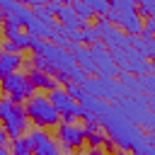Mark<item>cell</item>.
<instances>
[{
  "instance_id": "cell-1",
  "label": "cell",
  "mask_w": 155,
  "mask_h": 155,
  "mask_svg": "<svg viewBox=\"0 0 155 155\" xmlns=\"http://www.w3.org/2000/svg\"><path fill=\"white\" fill-rule=\"evenodd\" d=\"M99 124H102V128L121 145V148H131L136 155H143V153H148V143H145V138L140 136V131L136 128V126H131L124 116H119V114H114L111 109L99 119Z\"/></svg>"
},
{
  "instance_id": "cell-2",
  "label": "cell",
  "mask_w": 155,
  "mask_h": 155,
  "mask_svg": "<svg viewBox=\"0 0 155 155\" xmlns=\"http://www.w3.org/2000/svg\"><path fill=\"white\" fill-rule=\"evenodd\" d=\"M24 111H27V119L34 124V128H51V126H58L61 124V116L58 111L53 109V104L48 102L46 94H31L27 102H24Z\"/></svg>"
},
{
  "instance_id": "cell-3",
  "label": "cell",
  "mask_w": 155,
  "mask_h": 155,
  "mask_svg": "<svg viewBox=\"0 0 155 155\" xmlns=\"http://www.w3.org/2000/svg\"><path fill=\"white\" fill-rule=\"evenodd\" d=\"M0 124L5 126L10 140L24 136V133H27V126H29V119H27L24 104L12 102L10 97H0Z\"/></svg>"
},
{
  "instance_id": "cell-4",
  "label": "cell",
  "mask_w": 155,
  "mask_h": 155,
  "mask_svg": "<svg viewBox=\"0 0 155 155\" xmlns=\"http://www.w3.org/2000/svg\"><path fill=\"white\" fill-rule=\"evenodd\" d=\"M48 102L53 104V109L58 111V116H61V121L63 124H75V119L78 116H82V107L63 90V87H56V90H51L48 94Z\"/></svg>"
},
{
  "instance_id": "cell-5",
  "label": "cell",
  "mask_w": 155,
  "mask_h": 155,
  "mask_svg": "<svg viewBox=\"0 0 155 155\" xmlns=\"http://www.w3.org/2000/svg\"><path fill=\"white\" fill-rule=\"evenodd\" d=\"M0 90H2L12 102H17V104L27 102V99L34 94V87H31V82H29V78H27L24 73H10V75L0 78Z\"/></svg>"
},
{
  "instance_id": "cell-6",
  "label": "cell",
  "mask_w": 155,
  "mask_h": 155,
  "mask_svg": "<svg viewBox=\"0 0 155 155\" xmlns=\"http://www.w3.org/2000/svg\"><path fill=\"white\" fill-rule=\"evenodd\" d=\"M56 136H58V143L65 153H75L85 145V131L80 124H58L56 126Z\"/></svg>"
},
{
  "instance_id": "cell-7",
  "label": "cell",
  "mask_w": 155,
  "mask_h": 155,
  "mask_svg": "<svg viewBox=\"0 0 155 155\" xmlns=\"http://www.w3.org/2000/svg\"><path fill=\"white\" fill-rule=\"evenodd\" d=\"M31 143L34 155H58V143L44 131V128H31L29 133H24Z\"/></svg>"
},
{
  "instance_id": "cell-8",
  "label": "cell",
  "mask_w": 155,
  "mask_h": 155,
  "mask_svg": "<svg viewBox=\"0 0 155 155\" xmlns=\"http://www.w3.org/2000/svg\"><path fill=\"white\" fill-rule=\"evenodd\" d=\"M2 34H5V39L12 41L19 51H22V48H29V46H31V39H34L27 29H22V27H12V24H7V22H2Z\"/></svg>"
},
{
  "instance_id": "cell-9",
  "label": "cell",
  "mask_w": 155,
  "mask_h": 155,
  "mask_svg": "<svg viewBox=\"0 0 155 155\" xmlns=\"http://www.w3.org/2000/svg\"><path fill=\"white\" fill-rule=\"evenodd\" d=\"M82 131H85V140H90L92 148H99V145L107 143V133H104V128H102L99 121H85Z\"/></svg>"
},
{
  "instance_id": "cell-10",
  "label": "cell",
  "mask_w": 155,
  "mask_h": 155,
  "mask_svg": "<svg viewBox=\"0 0 155 155\" xmlns=\"http://www.w3.org/2000/svg\"><path fill=\"white\" fill-rule=\"evenodd\" d=\"M27 78H29V82H31L34 92H36V90H46V92H51V90H56V87H58L56 78H51V75H46V73H41V70H34V68L27 73Z\"/></svg>"
},
{
  "instance_id": "cell-11",
  "label": "cell",
  "mask_w": 155,
  "mask_h": 155,
  "mask_svg": "<svg viewBox=\"0 0 155 155\" xmlns=\"http://www.w3.org/2000/svg\"><path fill=\"white\" fill-rule=\"evenodd\" d=\"M22 65H24L22 53H2L0 51V78H5L10 73H19Z\"/></svg>"
},
{
  "instance_id": "cell-12",
  "label": "cell",
  "mask_w": 155,
  "mask_h": 155,
  "mask_svg": "<svg viewBox=\"0 0 155 155\" xmlns=\"http://www.w3.org/2000/svg\"><path fill=\"white\" fill-rule=\"evenodd\" d=\"M102 39H104V41H102L104 46H116V48H124V46H131V44H133V39L126 36L124 31H119L116 27H109V29L102 34Z\"/></svg>"
},
{
  "instance_id": "cell-13",
  "label": "cell",
  "mask_w": 155,
  "mask_h": 155,
  "mask_svg": "<svg viewBox=\"0 0 155 155\" xmlns=\"http://www.w3.org/2000/svg\"><path fill=\"white\" fill-rule=\"evenodd\" d=\"M121 15L124 17H121V24L119 27H124L126 36H138L143 31V19L138 17V12H121Z\"/></svg>"
},
{
  "instance_id": "cell-14",
  "label": "cell",
  "mask_w": 155,
  "mask_h": 155,
  "mask_svg": "<svg viewBox=\"0 0 155 155\" xmlns=\"http://www.w3.org/2000/svg\"><path fill=\"white\" fill-rule=\"evenodd\" d=\"M7 150H10V155H34L31 143H29V138H27V136L12 138V140H10V145H7Z\"/></svg>"
},
{
  "instance_id": "cell-15",
  "label": "cell",
  "mask_w": 155,
  "mask_h": 155,
  "mask_svg": "<svg viewBox=\"0 0 155 155\" xmlns=\"http://www.w3.org/2000/svg\"><path fill=\"white\" fill-rule=\"evenodd\" d=\"M70 7H73V12L78 15V19H82V22H87V19L94 17V12H92V7H90L87 0H73Z\"/></svg>"
},
{
  "instance_id": "cell-16",
  "label": "cell",
  "mask_w": 155,
  "mask_h": 155,
  "mask_svg": "<svg viewBox=\"0 0 155 155\" xmlns=\"http://www.w3.org/2000/svg\"><path fill=\"white\" fill-rule=\"evenodd\" d=\"M136 12H138L140 19L155 17V0H140V2H136Z\"/></svg>"
},
{
  "instance_id": "cell-17",
  "label": "cell",
  "mask_w": 155,
  "mask_h": 155,
  "mask_svg": "<svg viewBox=\"0 0 155 155\" xmlns=\"http://www.w3.org/2000/svg\"><path fill=\"white\" fill-rule=\"evenodd\" d=\"M80 31H82V44H92L94 46L97 41H102L99 34H97V29H94V24H85Z\"/></svg>"
},
{
  "instance_id": "cell-18",
  "label": "cell",
  "mask_w": 155,
  "mask_h": 155,
  "mask_svg": "<svg viewBox=\"0 0 155 155\" xmlns=\"http://www.w3.org/2000/svg\"><path fill=\"white\" fill-rule=\"evenodd\" d=\"M109 7L116 10V12H136V2L133 0H114V2H109Z\"/></svg>"
},
{
  "instance_id": "cell-19",
  "label": "cell",
  "mask_w": 155,
  "mask_h": 155,
  "mask_svg": "<svg viewBox=\"0 0 155 155\" xmlns=\"http://www.w3.org/2000/svg\"><path fill=\"white\" fill-rule=\"evenodd\" d=\"M63 90H65V92H68V94H70V97H73L78 104H80V102H82V97H85V90H82V85H75V82H65V87H63Z\"/></svg>"
},
{
  "instance_id": "cell-20",
  "label": "cell",
  "mask_w": 155,
  "mask_h": 155,
  "mask_svg": "<svg viewBox=\"0 0 155 155\" xmlns=\"http://www.w3.org/2000/svg\"><path fill=\"white\" fill-rule=\"evenodd\" d=\"M90 7H92V12L99 15V17H107V12H109V2H107V0H90Z\"/></svg>"
},
{
  "instance_id": "cell-21",
  "label": "cell",
  "mask_w": 155,
  "mask_h": 155,
  "mask_svg": "<svg viewBox=\"0 0 155 155\" xmlns=\"http://www.w3.org/2000/svg\"><path fill=\"white\" fill-rule=\"evenodd\" d=\"M0 51H2V53H19V48H17L12 41H7V39H2V44H0Z\"/></svg>"
},
{
  "instance_id": "cell-22",
  "label": "cell",
  "mask_w": 155,
  "mask_h": 155,
  "mask_svg": "<svg viewBox=\"0 0 155 155\" xmlns=\"http://www.w3.org/2000/svg\"><path fill=\"white\" fill-rule=\"evenodd\" d=\"M7 145H10V136H7L5 126L0 124V148H7Z\"/></svg>"
},
{
  "instance_id": "cell-23",
  "label": "cell",
  "mask_w": 155,
  "mask_h": 155,
  "mask_svg": "<svg viewBox=\"0 0 155 155\" xmlns=\"http://www.w3.org/2000/svg\"><path fill=\"white\" fill-rule=\"evenodd\" d=\"M61 5H63V2H61V0H53V2H48V5H46V10H48V12H51V15H53V17H56V12H58V10H61Z\"/></svg>"
},
{
  "instance_id": "cell-24",
  "label": "cell",
  "mask_w": 155,
  "mask_h": 155,
  "mask_svg": "<svg viewBox=\"0 0 155 155\" xmlns=\"http://www.w3.org/2000/svg\"><path fill=\"white\" fill-rule=\"evenodd\" d=\"M85 155H102V150L99 148H90V150H85Z\"/></svg>"
},
{
  "instance_id": "cell-25",
  "label": "cell",
  "mask_w": 155,
  "mask_h": 155,
  "mask_svg": "<svg viewBox=\"0 0 155 155\" xmlns=\"http://www.w3.org/2000/svg\"><path fill=\"white\" fill-rule=\"evenodd\" d=\"M0 155H10V150L7 148H0Z\"/></svg>"
},
{
  "instance_id": "cell-26",
  "label": "cell",
  "mask_w": 155,
  "mask_h": 155,
  "mask_svg": "<svg viewBox=\"0 0 155 155\" xmlns=\"http://www.w3.org/2000/svg\"><path fill=\"white\" fill-rule=\"evenodd\" d=\"M143 155H155V153H153V150H148V153H143Z\"/></svg>"
},
{
  "instance_id": "cell-27",
  "label": "cell",
  "mask_w": 155,
  "mask_h": 155,
  "mask_svg": "<svg viewBox=\"0 0 155 155\" xmlns=\"http://www.w3.org/2000/svg\"><path fill=\"white\" fill-rule=\"evenodd\" d=\"M150 65H153V68H155V58H153V63H150Z\"/></svg>"
},
{
  "instance_id": "cell-28",
  "label": "cell",
  "mask_w": 155,
  "mask_h": 155,
  "mask_svg": "<svg viewBox=\"0 0 155 155\" xmlns=\"http://www.w3.org/2000/svg\"><path fill=\"white\" fill-rule=\"evenodd\" d=\"M0 19H2V15H0Z\"/></svg>"
},
{
  "instance_id": "cell-29",
  "label": "cell",
  "mask_w": 155,
  "mask_h": 155,
  "mask_svg": "<svg viewBox=\"0 0 155 155\" xmlns=\"http://www.w3.org/2000/svg\"><path fill=\"white\" fill-rule=\"evenodd\" d=\"M58 155H61V153H58Z\"/></svg>"
}]
</instances>
